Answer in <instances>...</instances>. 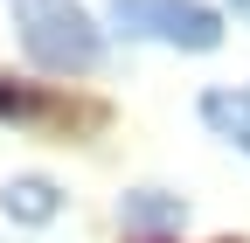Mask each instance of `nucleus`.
Listing matches in <instances>:
<instances>
[{"label":"nucleus","mask_w":250,"mask_h":243,"mask_svg":"<svg viewBox=\"0 0 250 243\" xmlns=\"http://www.w3.org/2000/svg\"><path fill=\"white\" fill-rule=\"evenodd\" d=\"M0 208H7L14 223H49L56 208H62V195H56V181H42V174H21V181H7V188H0Z\"/></svg>","instance_id":"7ed1b4c3"},{"label":"nucleus","mask_w":250,"mask_h":243,"mask_svg":"<svg viewBox=\"0 0 250 243\" xmlns=\"http://www.w3.org/2000/svg\"><path fill=\"white\" fill-rule=\"evenodd\" d=\"M236 14H250V0H236Z\"/></svg>","instance_id":"0eeeda50"},{"label":"nucleus","mask_w":250,"mask_h":243,"mask_svg":"<svg viewBox=\"0 0 250 243\" xmlns=\"http://www.w3.org/2000/svg\"><path fill=\"white\" fill-rule=\"evenodd\" d=\"M111 21L132 28V35H153V42H174V49H223V14L202 7V0H111Z\"/></svg>","instance_id":"f03ea898"},{"label":"nucleus","mask_w":250,"mask_h":243,"mask_svg":"<svg viewBox=\"0 0 250 243\" xmlns=\"http://www.w3.org/2000/svg\"><path fill=\"white\" fill-rule=\"evenodd\" d=\"M202 118L250 153V90H208V98H202Z\"/></svg>","instance_id":"20e7f679"},{"label":"nucleus","mask_w":250,"mask_h":243,"mask_svg":"<svg viewBox=\"0 0 250 243\" xmlns=\"http://www.w3.org/2000/svg\"><path fill=\"white\" fill-rule=\"evenodd\" d=\"M188 208L174 202V195H132L125 202V223H139V229H160V223H181Z\"/></svg>","instance_id":"423d86ee"},{"label":"nucleus","mask_w":250,"mask_h":243,"mask_svg":"<svg viewBox=\"0 0 250 243\" xmlns=\"http://www.w3.org/2000/svg\"><path fill=\"white\" fill-rule=\"evenodd\" d=\"M14 28H21V49L56 77H83L104 63V28L77 0H14Z\"/></svg>","instance_id":"f257e3e1"},{"label":"nucleus","mask_w":250,"mask_h":243,"mask_svg":"<svg viewBox=\"0 0 250 243\" xmlns=\"http://www.w3.org/2000/svg\"><path fill=\"white\" fill-rule=\"evenodd\" d=\"M0 118H14V125H42V118H70V111H62L56 98H42V90L0 77Z\"/></svg>","instance_id":"39448f33"}]
</instances>
